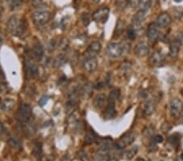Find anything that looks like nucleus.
I'll return each instance as SVG.
<instances>
[{
	"label": "nucleus",
	"instance_id": "f257e3e1",
	"mask_svg": "<svg viewBox=\"0 0 183 161\" xmlns=\"http://www.w3.org/2000/svg\"><path fill=\"white\" fill-rule=\"evenodd\" d=\"M7 29L11 35L22 37L26 31V24L22 18L15 15L9 18Z\"/></svg>",
	"mask_w": 183,
	"mask_h": 161
},
{
	"label": "nucleus",
	"instance_id": "f03ea898",
	"mask_svg": "<svg viewBox=\"0 0 183 161\" xmlns=\"http://www.w3.org/2000/svg\"><path fill=\"white\" fill-rule=\"evenodd\" d=\"M32 116V108L29 104L22 103L19 107L17 112V119L19 121L25 123L30 120Z\"/></svg>",
	"mask_w": 183,
	"mask_h": 161
},
{
	"label": "nucleus",
	"instance_id": "7ed1b4c3",
	"mask_svg": "<svg viewBox=\"0 0 183 161\" xmlns=\"http://www.w3.org/2000/svg\"><path fill=\"white\" fill-rule=\"evenodd\" d=\"M170 114L173 118H178L181 115L183 111V104L182 102L179 99H172L169 104Z\"/></svg>",
	"mask_w": 183,
	"mask_h": 161
},
{
	"label": "nucleus",
	"instance_id": "20e7f679",
	"mask_svg": "<svg viewBox=\"0 0 183 161\" xmlns=\"http://www.w3.org/2000/svg\"><path fill=\"white\" fill-rule=\"evenodd\" d=\"M109 12H110V10H109L108 7H102L100 8L97 9L93 13L92 18L96 22L104 24L108 20V16H109Z\"/></svg>",
	"mask_w": 183,
	"mask_h": 161
},
{
	"label": "nucleus",
	"instance_id": "39448f33",
	"mask_svg": "<svg viewBox=\"0 0 183 161\" xmlns=\"http://www.w3.org/2000/svg\"><path fill=\"white\" fill-rule=\"evenodd\" d=\"M135 140V135L133 132H129L126 133V134H124L121 138L117 141V142L116 143V146H117V149H124L126 148V146H130L134 142V141Z\"/></svg>",
	"mask_w": 183,
	"mask_h": 161
},
{
	"label": "nucleus",
	"instance_id": "423d86ee",
	"mask_svg": "<svg viewBox=\"0 0 183 161\" xmlns=\"http://www.w3.org/2000/svg\"><path fill=\"white\" fill-rule=\"evenodd\" d=\"M32 17H33V21L37 25H42L48 22L51 18V13L47 11H35L33 13Z\"/></svg>",
	"mask_w": 183,
	"mask_h": 161
},
{
	"label": "nucleus",
	"instance_id": "0eeeda50",
	"mask_svg": "<svg viewBox=\"0 0 183 161\" xmlns=\"http://www.w3.org/2000/svg\"><path fill=\"white\" fill-rule=\"evenodd\" d=\"M107 54L111 58H118L123 54V49L121 43L113 42L108 46Z\"/></svg>",
	"mask_w": 183,
	"mask_h": 161
},
{
	"label": "nucleus",
	"instance_id": "6e6552de",
	"mask_svg": "<svg viewBox=\"0 0 183 161\" xmlns=\"http://www.w3.org/2000/svg\"><path fill=\"white\" fill-rule=\"evenodd\" d=\"M109 150H110V146H109V142H104L102 145L99 147L96 152H95V159L98 161L104 160L105 158L109 154Z\"/></svg>",
	"mask_w": 183,
	"mask_h": 161
},
{
	"label": "nucleus",
	"instance_id": "1a4fd4ad",
	"mask_svg": "<svg viewBox=\"0 0 183 161\" xmlns=\"http://www.w3.org/2000/svg\"><path fill=\"white\" fill-rule=\"evenodd\" d=\"M147 35L148 39L151 41V42H155L156 41L157 38H159L160 36V28L157 26V24L155 23H151L148 25L147 31Z\"/></svg>",
	"mask_w": 183,
	"mask_h": 161
},
{
	"label": "nucleus",
	"instance_id": "9d476101",
	"mask_svg": "<svg viewBox=\"0 0 183 161\" xmlns=\"http://www.w3.org/2000/svg\"><path fill=\"white\" fill-rule=\"evenodd\" d=\"M181 46V41L179 38L172 40L169 46V50H168V55L171 58H176L179 54L180 49Z\"/></svg>",
	"mask_w": 183,
	"mask_h": 161
},
{
	"label": "nucleus",
	"instance_id": "9b49d317",
	"mask_svg": "<svg viewBox=\"0 0 183 161\" xmlns=\"http://www.w3.org/2000/svg\"><path fill=\"white\" fill-rule=\"evenodd\" d=\"M98 67V60L95 57H90L86 59L83 63V69L89 73H94Z\"/></svg>",
	"mask_w": 183,
	"mask_h": 161
},
{
	"label": "nucleus",
	"instance_id": "f8f14e48",
	"mask_svg": "<svg viewBox=\"0 0 183 161\" xmlns=\"http://www.w3.org/2000/svg\"><path fill=\"white\" fill-rule=\"evenodd\" d=\"M148 52H149V46L147 42H140L135 46L134 53L138 57L146 56L148 54Z\"/></svg>",
	"mask_w": 183,
	"mask_h": 161
},
{
	"label": "nucleus",
	"instance_id": "ddd939ff",
	"mask_svg": "<svg viewBox=\"0 0 183 161\" xmlns=\"http://www.w3.org/2000/svg\"><path fill=\"white\" fill-rule=\"evenodd\" d=\"M171 23V17L168 13L163 12V13L160 14L156 19V22L155 24L159 28H165Z\"/></svg>",
	"mask_w": 183,
	"mask_h": 161
},
{
	"label": "nucleus",
	"instance_id": "4468645a",
	"mask_svg": "<svg viewBox=\"0 0 183 161\" xmlns=\"http://www.w3.org/2000/svg\"><path fill=\"white\" fill-rule=\"evenodd\" d=\"M27 74L31 78H34L38 75V68L37 64L32 60H29L26 62Z\"/></svg>",
	"mask_w": 183,
	"mask_h": 161
},
{
	"label": "nucleus",
	"instance_id": "2eb2a0df",
	"mask_svg": "<svg viewBox=\"0 0 183 161\" xmlns=\"http://www.w3.org/2000/svg\"><path fill=\"white\" fill-rule=\"evenodd\" d=\"M102 49V44L99 41H95L89 45L87 49V53L91 55V57H95V55L100 52Z\"/></svg>",
	"mask_w": 183,
	"mask_h": 161
},
{
	"label": "nucleus",
	"instance_id": "dca6fc26",
	"mask_svg": "<svg viewBox=\"0 0 183 161\" xmlns=\"http://www.w3.org/2000/svg\"><path fill=\"white\" fill-rule=\"evenodd\" d=\"M164 61V57L160 51H154L150 57V64L153 67L160 66Z\"/></svg>",
	"mask_w": 183,
	"mask_h": 161
},
{
	"label": "nucleus",
	"instance_id": "f3484780",
	"mask_svg": "<svg viewBox=\"0 0 183 161\" xmlns=\"http://www.w3.org/2000/svg\"><path fill=\"white\" fill-rule=\"evenodd\" d=\"M115 103H108V106L106 108L105 112H104V119L111 120L113 119L117 115V111H116V105Z\"/></svg>",
	"mask_w": 183,
	"mask_h": 161
},
{
	"label": "nucleus",
	"instance_id": "a211bd4d",
	"mask_svg": "<svg viewBox=\"0 0 183 161\" xmlns=\"http://www.w3.org/2000/svg\"><path fill=\"white\" fill-rule=\"evenodd\" d=\"M146 16H147V11L143 10H139L136 12L134 18H133V24L134 26L138 27L145 20Z\"/></svg>",
	"mask_w": 183,
	"mask_h": 161
},
{
	"label": "nucleus",
	"instance_id": "6ab92c4d",
	"mask_svg": "<svg viewBox=\"0 0 183 161\" xmlns=\"http://www.w3.org/2000/svg\"><path fill=\"white\" fill-rule=\"evenodd\" d=\"M106 100L107 98L105 96V95H104V94H99V95H97L94 98L93 106L95 107V108H97V109H100V108H102L104 106Z\"/></svg>",
	"mask_w": 183,
	"mask_h": 161
},
{
	"label": "nucleus",
	"instance_id": "aec40b11",
	"mask_svg": "<svg viewBox=\"0 0 183 161\" xmlns=\"http://www.w3.org/2000/svg\"><path fill=\"white\" fill-rule=\"evenodd\" d=\"M99 138L97 137V135L95 133L92 129L87 131L86 134V137H85V143L86 145H91V144L94 143L95 142L97 141V139Z\"/></svg>",
	"mask_w": 183,
	"mask_h": 161
},
{
	"label": "nucleus",
	"instance_id": "412c9836",
	"mask_svg": "<svg viewBox=\"0 0 183 161\" xmlns=\"http://www.w3.org/2000/svg\"><path fill=\"white\" fill-rule=\"evenodd\" d=\"M33 54L34 58H35L37 60H42V56H43V54H44V51H43V48H42V45L38 43V44H36L35 46H33Z\"/></svg>",
	"mask_w": 183,
	"mask_h": 161
},
{
	"label": "nucleus",
	"instance_id": "4be33fe9",
	"mask_svg": "<svg viewBox=\"0 0 183 161\" xmlns=\"http://www.w3.org/2000/svg\"><path fill=\"white\" fill-rule=\"evenodd\" d=\"M155 103L153 100H149L146 103L144 107V113L146 116H151L155 112Z\"/></svg>",
	"mask_w": 183,
	"mask_h": 161
},
{
	"label": "nucleus",
	"instance_id": "5701e85b",
	"mask_svg": "<svg viewBox=\"0 0 183 161\" xmlns=\"http://www.w3.org/2000/svg\"><path fill=\"white\" fill-rule=\"evenodd\" d=\"M180 140H181V138H180L178 133H173V134H172L168 138V143L172 148H177L179 146Z\"/></svg>",
	"mask_w": 183,
	"mask_h": 161
},
{
	"label": "nucleus",
	"instance_id": "b1692460",
	"mask_svg": "<svg viewBox=\"0 0 183 161\" xmlns=\"http://www.w3.org/2000/svg\"><path fill=\"white\" fill-rule=\"evenodd\" d=\"M93 87L94 86L91 83H87V84H85L84 86L82 88V90H81V95H82V96L84 98L85 100L90 98V96L91 95V93H92Z\"/></svg>",
	"mask_w": 183,
	"mask_h": 161
},
{
	"label": "nucleus",
	"instance_id": "393cba45",
	"mask_svg": "<svg viewBox=\"0 0 183 161\" xmlns=\"http://www.w3.org/2000/svg\"><path fill=\"white\" fill-rule=\"evenodd\" d=\"M120 94H121L120 90H118V89H115V90L111 91L110 95H109L108 99V103H115L116 104L117 100L120 98Z\"/></svg>",
	"mask_w": 183,
	"mask_h": 161
},
{
	"label": "nucleus",
	"instance_id": "a878e982",
	"mask_svg": "<svg viewBox=\"0 0 183 161\" xmlns=\"http://www.w3.org/2000/svg\"><path fill=\"white\" fill-rule=\"evenodd\" d=\"M138 151V146H134L130 148V149L126 150L125 156H126V158L127 159H132L137 155Z\"/></svg>",
	"mask_w": 183,
	"mask_h": 161
},
{
	"label": "nucleus",
	"instance_id": "bb28decb",
	"mask_svg": "<svg viewBox=\"0 0 183 161\" xmlns=\"http://www.w3.org/2000/svg\"><path fill=\"white\" fill-rule=\"evenodd\" d=\"M124 27H125V24H124L123 21L121 20H117V25H116L114 31V37H119L123 33Z\"/></svg>",
	"mask_w": 183,
	"mask_h": 161
},
{
	"label": "nucleus",
	"instance_id": "cd10ccee",
	"mask_svg": "<svg viewBox=\"0 0 183 161\" xmlns=\"http://www.w3.org/2000/svg\"><path fill=\"white\" fill-rule=\"evenodd\" d=\"M67 61L66 57L64 56V55H58L57 57L55 59V61H54V66L55 68H59V67L63 66Z\"/></svg>",
	"mask_w": 183,
	"mask_h": 161
},
{
	"label": "nucleus",
	"instance_id": "c85d7f7f",
	"mask_svg": "<svg viewBox=\"0 0 183 161\" xmlns=\"http://www.w3.org/2000/svg\"><path fill=\"white\" fill-rule=\"evenodd\" d=\"M143 136L148 138H152L155 136V128L153 126H149L146 128L143 131Z\"/></svg>",
	"mask_w": 183,
	"mask_h": 161
},
{
	"label": "nucleus",
	"instance_id": "c756f323",
	"mask_svg": "<svg viewBox=\"0 0 183 161\" xmlns=\"http://www.w3.org/2000/svg\"><path fill=\"white\" fill-rule=\"evenodd\" d=\"M14 105V101L11 100H5L2 104H0V107H2L3 110H10Z\"/></svg>",
	"mask_w": 183,
	"mask_h": 161
},
{
	"label": "nucleus",
	"instance_id": "7c9ffc66",
	"mask_svg": "<svg viewBox=\"0 0 183 161\" xmlns=\"http://www.w3.org/2000/svg\"><path fill=\"white\" fill-rule=\"evenodd\" d=\"M9 7H11V10H16V9H19L21 5H22V2L21 1H19V0H15V1H9L8 2Z\"/></svg>",
	"mask_w": 183,
	"mask_h": 161
},
{
	"label": "nucleus",
	"instance_id": "2f4dec72",
	"mask_svg": "<svg viewBox=\"0 0 183 161\" xmlns=\"http://www.w3.org/2000/svg\"><path fill=\"white\" fill-rule=\"evenodd\" d=\"M139 7L140 10H143V11H147V10L151 6V1H140L139 2Z\"/></svg>",
	"mask_w": 183,
	"mask_h": 161
},
{
	"label": "nucleus",
	"instance_id": "473e14b6",
	"mask_svg": "<svg viewBox=\"0 0 183 161\" xmlns=\"http://www.w3.org/2000/svg\"><path fill=\"white\" fill-rule=\"evenodd\" d=\"M41 143H38L35 144V146H34V148H33V155H35L37 158H41L42 156V147H41Z\"/></svg>",
	"mask_w": 183,
	"mask_h": 161
},
{
	"label": "nucleus",
	"instance_id": "72a5a7b5",
	"mask_svg": "<svg viewBox=\"0 0 183 161\" xmlns=\"http://www.w3.org/2000/svg\"><path fill=\"white\" fill-rule=\"evenodd\" d=\"M136 36H137L136 32H135V30L133 28L132 29H129L127 30V37H128V38L130 40H134L136 38Z\"/></svg>",
	"mask_w": 183,
	"mask_h": 161
},
{
	"label": "nucleus",
	"instance_id": "f704fd0d",
	"mask_svg": "<svg viewBox=\"0 0 183 161\" xmlns=\"http://www.w3.org/2000/svg\"><path fill=\"white\" fill-rule=\"evenodd\" d=\"M116 4H117V8L122 10V9H125L128 6L129 1H118V2H116Z\"/></svg>",
	"mask_w": 183,
	"mask_h": 161
},
{
	"label": "nucleus",
	"instance_id": "c9c22d12",
	"mask_svg": "<svg viewBox=\"0 0 183 161\" xmlns=\"http://www.w3.org/2000/svg\"><path fill=\"white\" fill-rule=\"evenodd\" d=\"M82 20L83 24L87 26L90 22H91V19H90V15H89L88 13H83L82 15Z\"/></svg>",
	"mask_w": 183,
	"mask_h": 161
},
{
	"label": "nucleus",
	"instance_id": "e433bc0d",
	"mask_svg": "<svg viewBox=\"0 0 183 161\" xmlns=\"http://www.w3.org/2000/svg\"><path fill=\"white\" fill-rule=\"evenodd\" d=\"M49 97L48 96H46V95H44V96H42L41 99H40L39 102H38V104H39L40 106H44L45 104H46V102L48 101Z\"/></svg>",
	"mask_w": 183,
	"mask_h": 161
},
{
	"label": "nucleus",
	"instance_id": "4c0bfd02",
	"mask_svg": "<svg viewBox=\"0 0 183 161\" xmlns=\"http://www.w3.org/2000/svg\"><path fill=\"white\" fill-rule=\"evenodd\" d=\"M153 138H154L155 142L157 144L160 143V142H163V138H162V136L160 134L154 136V137H153Z\"/></svg>",
	"mask_w": 183,
	"mask_h": 161
},
{
	"label": "nucleus",
	"instance_id": "58836bf2",
	"mask_svg": "<svg viewBox=\"0 0 183 161\" xmlns=\"http://www.w3.org/2000/svg\"><path fill=\"white\" fill-rule=\"evenodd\" d=\"M79 155H80V159H82V161H89L88 158H87V156H86V155L85 154L83 151H81Z\"/></svg>",
	"mask_w": 183,
	"mask_h": 161
},
{
	"label": "nucleus",
	"instance_id": "ea45409f",
	"mask_svg": "<svg viewBox=\"0 0 183 161\" xmlns=\"http://www.w3.org/2000/svg\"><path fill=\"white\" fill-rule=\"evenodd\" d=\"M9 144H10V146H12V147H14V148L19 146V144H18V142H15V140H13V139H11V140L9 141Z\"/></svg>",
	"mask_w": 183,
	"mask_h": 161
},
{
	"label": "nucleus",
	"instance_id": "a19ab883",
	"mask_svg": "<svg viewBox=\"0 0 183 161\" xmlns=\"http://www.w3.org/2000/svg\"><path fill=\"white\" fill-rule=\"evenodd\" d=\"M93 86H94L95 89H97V90H100V89L104 87V84H103L102 82H96Z\"/></svg>",
	"mask_w": 183,
	"mask_h": 161
},
{
	"label": "nucleus",
	"instance_id": "79ce46f5",
	"mask_svg": "<svg viewBox=\"0 0 183 161\" xmlns=\"http://www.w3.org/2000/svg\"><path fill=\"white\" fill-rule=\"evenodd\" d=\"M175 161H183V153H181L179 155H177Z\"/></svg>",
	"mask_w": 183,
	"mask_h": 161
},
{
	"label": "nucleus",
	"instance_id": "37998d69",
	"mask_svg": "<svg viewBox=\"0 0 183 161\" xmlns=\"http://www.w3.org/2000/svg\"><path fill=\"white\" fill-rule=\"evenodd\" d=\"M108 161H118V160H117V159L116 158V157L113 156V157H111V158H109Z\"/></svg>",
	"mask_w": 183,
	"mask_h": 161
},
{
	"label": "nucleus",
	"instance_id": "c03bdc74",
	"mask_svg": "<svg viewBox=\"0 0 183 161\" xmlns=\"http://www.w3.org/2000/svg\"><path fill=\"white\" fill-rule=\"evenodd\" d=\"M2 32H1V30H0V44L2 43Z\"/></svg>",
	"mask_w": 183,
	"mask_h": 161
},
{
	"label": "nucleus",
	"instance_id": "a18cd8bd",
	"mask_svg": "<svg viewBox=\"0 0 183 161\" xmlns=\"http://www.w3.org/2000/svg\"><path fill=\"white\" fill-rule=\"evenodd\" d=\"M137 161H146V160L144 159H143V158H138Z\"/></svg>",
	"mask_w": 183,
	"mask_h": 161
},
{
	"label": "nucleus",
	"instance_id": "49530a36",
	"mask_svg": "<svg viewBox=\"0 0 183 161\" xmlns=\"http://www.w3.org/2000/svg\"><path fill=\"white\" fill-rule=\"evenodd\" d=\"M2 5L0 4V15L2 14Z\"/></svg>",
	"mask_w": 183,
	"mask_h": 161
}]
</instances>
